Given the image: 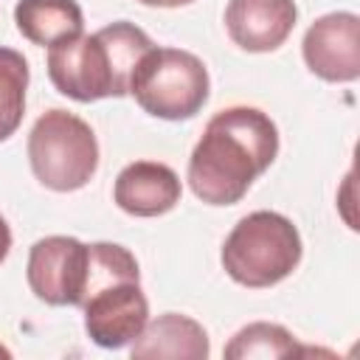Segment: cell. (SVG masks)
<instances>
[{
    "label": "cell",
    "mask_w": 360,
    "mask_h": 360,
    "mask_svg": "<svg viewBox=\"0 0 360 360\" xmlns=\"http://www.w3.org/2000/svg\"><path fill=\"white\" fill-rule=\"evenodd\" d=\"M276 155L278 129L270 115L256 107H228L205 124L188 158V186L208 205H233Z\"/></svg>",
    "instance_id": "cell-1"
},
{
    "label": "cell",
    "mask_w": 360,
    "mask_h": 360,
    "mask_svg": "<svg viewBox=\"0 0 360 360\" xmlns=\"http://www.w3.org/2000/svg\"><path fill=\"white\" fill-rule=\"evenodd\" d=\"M152 39L132 22L118 20L96 34H79L51 45L48 76L53 87L73 101H98L127 96L129 79Z\"/></svg>",
    "instance_id": "cell-2"
},
{
    "label": "cell",
    "mask_w": 360,
    "mask_h": 360,
    "mask_svg": "<svg viewBox=\"0 0 360 360\" xmlns=\"http://www.w3.org/2000/svg\"><path fill=\"white\" fill-rule=\"evenodd\" d=\"M301 262L298 228L276 211L242 217L222 245V267L242 287H273Z\"/></svg>",
    "instance_id": "cell-3"
},
{
    "label": "cell",
    "mask_w": 360,
    "mask_h": 360,
    "mask_svg": "<svg viewBox=\"0 0 360 360\" xmlns=\"http://www.w3.org/2000/svg\"><path fill=\"white\" fill-rule=\"evenodd\" d=\"M129 93L143 112L163 121H183L208 101L205 65L180 48H149L132 70Z\"/></svg>",
    "instance_id": "cell-4"
},
{
    "label": "cell",
    "mask_w": 360,
    "mask_h": 360,
    "mask_svg": "<svg viewBox=\"0 0 360 360\" xmlns=\"http://www.w3.org/2000/svg\"><path fill=\"white\" fill-rule=\"evenodd\" d=\"M28 163L51 191L87 186L98 166V143L90 124L68 110H48L28 135Z\"/></svg>",
    "instance_id": "cell-5"
},
{
    "label": "cell",
    "mask_w": 360,
    "mask_h": 360,
    "mask_svg": "<svg viewBox=\"0 0 360 360\" xmlns=\"http://www.w3.org/2000/svg\"><path fill=\"white\" fill-rule=\"evenodd\" d=\"M82 309L84 329L101 349H121L132 343L149 321V304L135 276H121L90 290Z\"/></svg>",
    "instance_id": "cell-6"
},
{
    "label": "cell",
    "mask_w": 360,
    "mask_h": 360,
    "mask_svg": "<svg viewBox=\"0 0 360 360\" xmlns=\"http://www.w3.org/2000/svg\"><path fill=\"white\" fill-rule=\"evenodd\" d=\"M90 248L73 236H45L28 253V287L51 307H79L87 284Z\"/></svg>",
    "instance_id": "cell-7"
},
{
    "label": "cell",
    "mask_w": 360,
    "mask_h": 360,
    "mask_svg": "<svg viewBox=\"0 0 360 360\" xmlns=\"http://www.w3.org/2000/svg\"><path fill=\"white\" fill-rule=\"evenodd\" d=\"M360 20L352 11H332L304 34V62L323 82H354L360 76Z\"/></svg>",
    "instance_id": "cell-8"
},
{
    "label": "cell",
    "mask_w": 360,
    "mask_h": 360,
    "mask_svg": "<svg viewBox=\"0 0 360 360\" xmlns=\"http://www.w3.org/2000/svg\"><path fill=\"white\" fill-rule=\"evenodd\" d=\"M298 8L292 0H228L225 28L231 39L250 53H267L287 42Z\"/></svg>",
    "instance_id": "cell-9"
},
{
    "label": "cell",
    "mask_w": 360,
    "mask_h": 360,
    "mask_svg": "<svg viewBox=\"0 0 360 360\" xmlns=\"http://www.w3.org/2000/svg\"><path fill=\"white\" fill-rule=\"evenodd\" d=\"M183 186L174 169L155 160H135L115 177L112 197L132 217H160L180 202Z\"/></svg>",
    "instance_id": "cell-10"
},
{
    "label": "cell",
    "mask_w": 360,
    "mask_h": 360,
    "mask_svg": "<svg viewBox=\"0 0 360 360\" xmlns=\"http://www.w3.org/2000/svg\"><path fill=\"white\" fill-rule=\"evenodd\" d=\"M129 354L138 360H146V357L149 360H160V357L205 360L208 357V335L194 318L166 312V315L155 318L152 323L146 321L143 332L132 340Z\"/></svg>",
    "instance_id": "cell-11"
},
{
    "label": "cell",
    "mask_w": 360,
    "mask_h": 360,
    "mask_svg": "<svg viewBox=\"0 0 360 360\" xmlns=\"http://www.w3.org/2000/svg\"><path fill=\"white\" fill-rule=\"evenodd\" d=\"M14 22L28 42L51 48L79 37L84 17L76 0H20L14 6Z\"/></svg>",
    "instance_id": "cell-12"
},
{
    "label": "cell",
    "mask_w": 360,
    "mask_h": 360,
    "mask_svg": "<svg viewBox=\"0 0 360 360\" xmlns=\"http://www.w3.org/2000/svg\"><path fill=\"white\" fill-rule=\"evenodd\" d=\"M28 65L14 48H0V141L17 132L25 112Z\"/></svg>",
    "instance_id": "cell-13"
},
{
    "label": "cell",
    "mask_w": 360,
    "mask_h": 360,
    "mask_svg": "<svg viewBox=\"0 0 360 360\" xmlns=\"http://www.w3.org/2000/svg\"><path fill=\"white\" fill-rule=\"evenodd\" d=\"M295 338L278 323H250L239 329L231 343L225 346V357L231 360H250V357H290L298 354Z\"/></svg>",
    "instance_id": "cell-14"
},
{
    "label": "cell",
    "mask_w": 360,
    "mask_h": 360,
    "mask_svg": "<svg viewBox=\"0 0 360 360\" xmlns=\"http://www.w3.org/2000/svg\"><path fill=\"white\" fill-rule=\"evenodd\" d=\"M8 250H11V228H8V222L0 217V262L8 256Z\"/></svg>",
    "instance_id": "cell-15"
},
{
    "label": "cell",
    "mask_w": 360,
    "mask_h": 360,
    "mask_svg": "<svg viewBox=\"0 0 360 360\" xmlns=\"http://www.w3.org/2000/svg\"><path fill=\"white\" fill-rule=\"evenodd\" d=\"M143 6H160V8H177V6H188L194 0H138Z\"/></svg>",
    "instance_id": "cell-16"
}]
</instances>
